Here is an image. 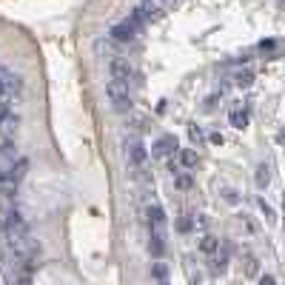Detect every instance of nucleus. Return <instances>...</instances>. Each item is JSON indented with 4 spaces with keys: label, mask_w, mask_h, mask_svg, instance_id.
I'll use <instances>...</instances> for the list:
<instances>
[{
    "label": "nucleus",
    "mask_w": 285,
    "mask_h": 285,
    "mask_svg": "<svg viewBox=\"0 0 285 285\" xmlns=\"http://www.w3.org/2000/svg\"><path fill=\"white\" fill-rule=\"evenodd\" d=\"M137 11H140L146 20H160V17L168 11V6H166V0H143Z\"/></svg>",
    "instance_id": "nucleus-3"
},
{
    "label": "nucleus",
    "mask_w": 285,
    "mask_h": 285,
    "mask_svg": "<svg viewBox=\"0 0 285 285\" xmlns=\"http://www.w3.org/2000/svg\"><path fill=\"white\" fill-rule=\"evenodd\" d=\"M26 168H29V160H23V157H20L17 163H14V166H11V171H9V174H11V180H14V183H17V180L23 177V174H26Z\"/></svg>",
    "instance_id": "nucleus-14"
},
{
    "label": "nucleus",
    "mask_w": 285,
    "mask_h": 285,
    "mask_svg": "<svg viewBox=\"0 0 285 285\" xmlns=\"http://www.w3.org/2000/svg\"><path fill=\"white\" fill-rule=\"evenodd\" d=\"M154 277H157V280H163V277H166V266H163V263H157V266H154Z\"/></svg>",
    "instance_id": "nucleus-24"
},
{
    "label": "nucleus",
    "mask_w": 285,
    "mask_h": 285,
    "mask_svg": "<svg viewBox=\"0 0 285 285\" xmlns=\"http://www.w3.org/2000/svg\"><path fill=\"white\" fill-rule=\"evenodd\" d=\"M14 188H17V183L11 180V174H9V171H3V168H0V194L11 197V194H14Z\"/></svg>",
    "instance_id": "nucleus-8"
},
{
    "label": "nucleus",
    "mask_w": 285,
    "mask_h": 285,
    "mask_svg": "<svg viewBox=\"0 0 285 285\" xmlns=\"http://www.w3.org/2000/svg\"><path fill=\"white\" fill-rule=\"evenodd\" d=\"M17 114H11V111H6V114H0V131L3 134H11L14 128H17Z\"/></svg>",
    "instance_id": "nucleus-9"
},
{
    "label": "nucleus",
    "mask_w": 285,
    "mask_h": 285,
    "mask_svg": "<svg viewBox=\"0 0 285 285\" xmlns=\"http://www.w3.org/2000/svg\"><path fill=\"white\" fill-rule=\"evenodd\" d=\"M174 186H177L180 191H188V188L194 186V180L188 177V174H174Z\"/></svg>",
    "instance_id": "nucleus-19"
},
{
    "label": "nucleus",
    "mask_w": 285,
    "mask_h": 285,
    "mask_svg": "<svg viewBox=\"0 0 285 285\" xmlns=\"http://www.w3.org/2000/svg\"><path fill=\"white\" fill-rule=\"evenodd\" d=\"M106 94H108L111 106L117 108V111H128V108H131L128 83H120V80H108V83H106Z\"/></svg>",
    "instance_id": "nucleus-1"
},
{
    "label": "nucleus",
    "mask_w": 285,
    "mask_h": 285,
    "mask_svg": "<svg viewBox=\"0 0 285 285\" xmlns=\"http://www.w3.org/2000/svg\"><path fill=\"white\" fill-rule=\"evenodd\" d=\"M128 160H131V166L143 168V166H146V160H148L146 146H140V143H131V146H128Z\"/></svg>",
    "instance_id": "nucleus-7"
},
{
    "label": "nucleus",
    "mask_w": 285,
    "mask_h": 285,
    "mask_svg": "<svg viewBox=\"0 0 285 285\" xmlns=\"http://www.w3.org/2000/svg\"><path fill=\"white\" fill-rule=\"evenodd\" d=\"M188 137H191V143H203V140H206V131H203V128L197 126V123H191V126H188Z\"/></svg>",
    "instance_id": "nucleus-17"
},
{
    "label": "nucleus",
    "mask_w": 285,
    "mask_h": 285,
    "mask_svg": "<svg viewBox=\"0 0 285 285\" xmlns=\"http://www.w3.org/2000/svg\"><path fill=\"white\" fill-rule=\"evenodd\" d=\"M211 143H214V146H223V134H220V131H214V134H211Z\"/></svg>",
    "instance_id": "nucleus-26"
},
{
    "label": "nucleus",
    "mask_w": 285,
    "mask_h": 285,
    "mask_svg": "<svg viewBox=\"0 0 285 285\" xmlns=\"http://www.w3.org/2000/svg\"><path fill=\"white\" fill-rule=\"evenodd\" d=\"M246 274L248 277L257 274V260H254V257H246Z\"/></svg>",
    "instance_id": "nucleus-20"
},
{
    "label": "nucleus",
    "mask_w": 285,
    "mask_h": 285,
    "mask_svg": "<svg viewBox=\"0 0 285 285\" xmlns=\"http://www.w3.org/2000/svg\"><path fill=\"white\" fill-rule=\"evenodd\" d=\"M174 151H177V137H174V134L160 137L157 143H154V148H151L154 157H168V154H174Z\"/></svg>",
    "instance_id": "nucleus-4"
},
{
    "label": "nucleus",
    "mask_w": 285,
    "mask_h": 285,
    "mask_svg": "<svg viewBox=\"0 0 285 285\" xmlns=\"http://www.w3.org/2000/svg\"><path fill=\"white\" fill-rule=\"evenodd\" d=\"M163 248H166V243H163V231H151V243H148V251L154 257L163 254Z\"/></svg>",
    "instance_id": "nucleus-10"
},
{
    "label": "nucleus",
    "mask_w": 285,
    "mask_h": 285,
    "mask_svg": "<svg viewBox=\"0 0 285 285\" xmlns=\"http://www.w3.org/2000/svg\"><path fill=\"white\" fill-rule=\"evenodd\" d=\"M211 263H214V266H211L214 271H223V268L228 266V251H226V248H223V251L217 248V251H214V260H211Z\"/></svg>",
    "instance_id": "nucleus-13"
},
{
    "label": "nucleus",
    "mask_w": 285,
    "mask_h": 285,
    "mask_svg": "<svg viewBox=\"0 0 285 285\" xmlns=\"http://www.w3.org/2000/svg\"><path fill=\"white\" fill-rule=\"evenodd\" d=\"M274 46H277L274 40H263V43H260V51H271Z\"/></svg>",
    "instance_id": "nucleus-25"
},
{
    "label": "nucleus",
    "mask_w": 285,
    "mask_h": 285,
    "mask_svg": "<svg viewBox=\"0 0 285 285\" xmlns=\"http://www.w3.org/2000/svg\"><path fill=\"white\" fill-rule=\"evenodd\" d=\"M111 37L117 40V43H131V40L137 37V29H134L128 20H123V23H117V26L111 29Z\"/></svg>",
    "instance_id": "nucleus-5"
},
{
    "label": "nucleus",
    "mask_w": 285,
    "mask_h": 285,
    "mask_svg": "<svg viewBox=\"0 0 285 285\" xmlns=\"http://www.w3.org/2000/svg\"><path fill=\"white\" fill-rule=\"evenodd\" d=\"M160 285H166V283H160Z\"/></svg>",
    "instance_id": "nucleus-29"
},
{
    "label": "nucleus",
    "mask_w": 285,
    "mask_h": 285,
    "mask_svg": "<svg viewBox=\"0 0 285 285\" xmlns=\"http://www.w3.org/2000/svg\"><path fill=\"white\" fill-rule=\"evenodd\" d=\"M146 220H148V226H151V231H163V226H166V211L160 206H151L146 211Z\"/></svg>",
    "instance_id": "nucleus-6"
},
{
    "label": "nucleus",
    "mask_w": 285,
    "mask_h": 285,
    "mask_svg": "<svg viewBox=\"0 0 285 285\" xmlns=\"http://www.w3.org/2000/svg\"><path fill=\"white\" fill-rule=\"evenodd\" d=\"M180 163L186 168H197L200 157H197V151H191V148H183V151H180Z\"/></svg>",
    "instance_id": "nucleus-12"
},
{
    "label": "nucleus",
    "mask_w": 285,
    "mask_h": 285,
    "mask_svg": "<svg viewBox=\"0 0 285 285\" xmlns=\"http://www.w3.org/2000/svg\"><path fill=\"white\" fill-rule=\"evenodd\" d=\"M217 248H220V243H217L214 237H203V240H200V251H206V254H214Z\"/></svg>",
    "instance_id": "nucleus-18"
},
{
    "label": "nucleus",
    "mask_w": 285,
    "mask_h": 285,
    "mask_svg": "<svg viewBox=\"0 0 285 285\" xmlns=\"http://www.w3.org/2000/svg\"><path fill=\"white\" fill-rule=\"evenodd\" d=\"M234 83H237V86H243V89H248V86L254 83V74H251V71H248V69L237 71V74H234Z\"/></svg>",
    "instance_id": "nucleus-16"
},
{
    "label": "nucleus",
    "mask_w": 285,
    "mask_h": 285,
    "mask_svg": "<svg viewBox=\"0 0 285 285\" xmlns=\"http://www.w3.org/2000/svg\"><path fill=\"white\" fill-rule=\"evenodd\" d=\"M177 228H180V231H191V228H194V223H191L188 217H180V220H177Z\"/></svg>",
    "instance_id": "nucleus-21"
},
{
    "label": "nucleus",
    "mask_w": 285,
    "mask_h": 285,
    "mask_svg": "<svg viewBox=\"0 0 285 285\" xmlns=\"http://www.w3.org/2000/svg\"><path fill=\"white\" fill-rule=\"evenodd\" d=\"M6 94H9V91H6V86H3V80H0V100H6Z\"/></svg>",
    "instance_id": "nucleus-28"
},
{
    "label": "nucleus",
    "mask_w": 285,
    "mask_h": 285,
    "mask_svg": "<svg viewBox=\"0 0 285 285\" xmlns=\"http://www.w3.org/2000/svg\"><path fill=\"white\" fill-rule=\"evenodd\" d=\"M260 285H277V280H274V277H263V280H260Z\"/></svg>",
    "instance_id": "nucleus-27"
},
{
    "label": "nucleus",
    "mask_w": 285,
    "mask_h": 285,
    "mask_svg": "<svg viewBox=\"0 0 285 285\" xmlns=\"http://www.w3.org/2000/svg\"><path fill=\"white\" fill-rule=\"evenodd\" d=\"M268 183H271V166H260L257 168V186L266 188Z\"/></svg>",
    "instance_id": "nucleus-15"
},
{
    "label": "nucleus",
    "mask_w": 285,
    "mask_h": 285,
    "mask_svg": "<svg viewBox=\"0 0 285 285\" xmlns=\"http://www.w3.org/2000/svg\"><path fill=\"white\" fill-rule=\"evenodd\" d=\"M0 154H3V157H14V154H17V148L11 146V143H3V148H0Z\"/></svg>",
    "instance_id": "nucleus-22"
},
{
    "label": "nucleus",
    "mask_w": 285,
    "mask_h": 285,
    "mask_svg": "<svg viewBox=\"0 0 285 285\" xmlns=\"http://www.w3.org/2000/svg\"><path fill=\"white\" fill-rule=\"evenodd\" d=\"M108 71H111V80H120V83H131V77H134L131 63H128V60H123V57H114V60H111Z\"/></svg>",
    "instance_id": "nucleus-2"
},
{
    "label": "nucleus",
    "mask_w": 285,
    "mask_h": 285,
    "mask_svg": "<svg viewBox=\"0 0 285 285\" xmlns=\"http://www.w3.org/2000/svg\"><path fill=\"white\" fill-rule=\"evenodd\" d=\"M228 120H231V126H234V128H246L248 126V111H246V108H234Z\"/></svg>",
    "instance_id": "nucleus-11"
},
{
    "label": "nucleus",
    "mask_w": 285,
    "mask_h": 285,
    "mask_svg": "<svg viewBox=\"0 0 285 285\" xmlns=\"http://www.w3.org/2000/svg\"><path fill=\"white\" fill-rule=\"evenodd\" d=\"M260 208H263V214H266V217H268V220H274V208L268 206L266 200H260Z\"/></svg>",
    "instance_id": "nucleus-23"
}]
</instances>
